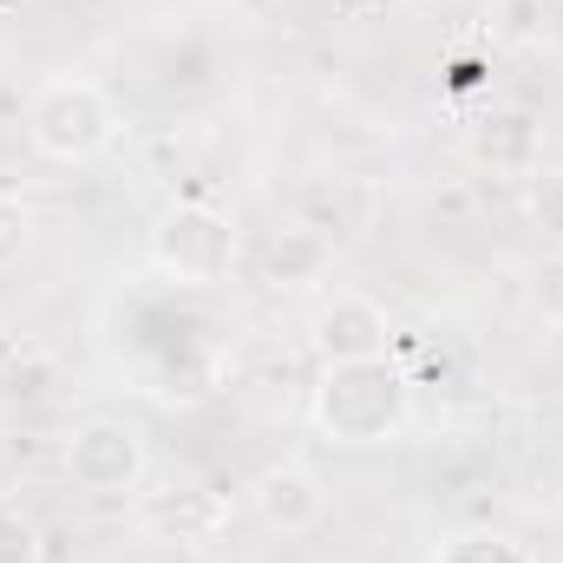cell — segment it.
Listing matches in <instances>:
<instances>
[{"instance_id": "6da1fadb", "label": "cell", "mask_w": 563, "mask_h": 563, "mask_svg": "<svg viewBox=\"0 0 563 563\" xmlns=\"http://www.w3.org/2000/svg\"><path fill=\"white\" fill-rule=\"evenodd\" d=\"M413 420V387L394 361H354V367H321L308 387V426L328 445H387Z\"/></svg>"}, {"instance_id": "7a4b0ae2", "label": "cell", "mask_w": 563, "mask_h": 563, "mask_svg": "<svg viewBox=\"0 0 563 563\" xmlns=\"http://www.w3.org/2000/svg\"><path fill=\"white\" fill-rule=\"evenodd\" d=\"M144 256L151 269L177 288H217L230 282L236 256H243V230L223 203L210 197H177L151 217V236H144Z\"/></svg>"}, {"instance_id": "3957f363", "label": "cell", "mask_w": 563, "mask_h": 563, "mask_svg": "<svg viewBox=\"0 0 563 563\" xmlns=\"http://www.w3.org/2000/svg\"><path fill=\"white\" fill-rule=\"evenodd\" d=\"M26 144L46 164H92L119 144V106L99 79L86 73H59L46 86H33L26 99Z\"/></svg>"}, {"instance_id": "277c9868", "label": "cell", "mask_w": 563, "mask_h": 563, "mask_svg": "<svg viewBox=\"0 0 563 563\" xmlns=\"http://www.w3.org/2000/svg\"><path fill=\"white\" fill-rule=\"evenodd\" d=\"M59 465H66V478H73L79 492H92V498H125V492H139L144 472H151V445H144V432L132 420L92 413V420H79L66 432Z\"/></svg>"}, {"instance_id": "5b68a950", "label": "cell", "mask_w": 563, "mask_h": 563, "mask_svg": "<svg viewBox=\"0 0 563 563\" xmlns=\"http://www.w3.org/2000/svg\"><path fill=\"white\" fill-rule=\"evenodd\" d=\"M308 347L321 367H354V361H387L394 354V314L367 288H334L308 314Z\"/></svg>"}, {"instance_id": "8992f818", "label": "cell", "mask_w": 563, "mask_h": 563, "mask_svg": "<svg viewBox=\"0 0 563 563\" xmlns=\"http://www.w3.org/2000/svg\"><path fill=\"white\" fill-rule=\"evenodd\" d=\"M295 223L328 236V243H354L374 223V190L347 170H314L295 184Z\"/></svg>"}, {"instance_id": "52a82bcc", "label": "cell", "mask_w": 563, "mask_h": 563, "mask_svg": "<svg viewBox=\"0 0 563 563\" xmlns=\"http://www.w3.org/2000/svg\"><path fill=\"white\" fill-rule=\"evenodd\" d=\"M250 505H256V518L276 531V538H308L321 518H328V485H321V472H308V465H269L256 485H250Z\"/></svg>"}, {"instance_id": "ba28073f", "label": "cell", "mask_w": 563, "mask_h": 563, "mask_svg": "<svg viewBox=\"0 0 563 563\" xmlns=\"http://www.w3.org/2000/svg\"><path fill=\"white\" fill-rule=\"evenodd\" d=\"M328 263H334V243H328V236H314V230H301V223H288V230L269 236L263 276L276 282V288H308V282L328 276Z\"/></svg>"}, {"instance_id": "9c48e42d", "label": "cell", "mask_w": 563, "mask_h": 563, "mask_svg": "<svg viewBox=\"0 0 563 563\" xmlns=\"http://www.w3.org/2000/svg\"><path fill=\"white\" fill-rule=\"evenodd\" d=\"M518 210H525V230H531L544 250H563V164H538V170L525 177Z\"/></svg>"}, {"instance_id": "30bf717a", "label": "cell", "mask_w": 563, "mask_h": 563, "mask_svg": "<svg viewBox=\"0 0 563 563\" xmlns=\"http://www.w3.org/2000/svg\"><path fill=\"white\" fill-rule=\"evenodd\" d=\"M432 563H544L525 538H511V531H492V525H478V531H459V538H445Z\"/></svg>"}, {"instance_id": "8fae6325", "label": "cell", "mask_w": 563, "mask_h": 563, "mask_svg": "<svg viewBox=\"0 0 563 563\" xmlns=\"http://www.w3.org/2000/svg\"><path fill=\"white\" fill-rule=\"evenodd\" d=\"M478 157H492V164H511L518 177H531V170H538V125H531L525 112H505V119H492V132H478Z\"/></svg>"}, {"instance_id": "7c38bea8", "label": "cell", "mask_w": 563, "mask_h": 563, "mask_svg": "<svg viewBox=\"0 0 563 563\" xmlns=\"http://www.w3.org/2000/svg\"><path fill=\"white\" fill-rule=\"evenodd\" d=\"M40 558H46L40 518L26 505H0V563H40Z\"/></svg>"}, {"instance_id": "4fadbf2b", "label": "cell", "mask_w": 563, "mask_h": 563, "mask_svg": "<svg viewBox=\"0 0 563 563\" xmlns=\"http://www.w3.org/2000/svg\"><path fill=\"white\" fill-rule=\"evenodd\" d=\"M531 308L544 328H563V250H544L531 263Z\"/></svg>"}, {"instance_id": "5bb4252c", "label": "cell", "mask_w": 563, "mask_h": 563, "mask_svg": "<svg viewBox=\"0 0 563 563\" xmlns=\"http://www.w3.org/2000/svg\"><path fill=\"white\" fill-rule=\"evenodd\" d=\"M26 250H33V203L0 190V269H13Z\"/></svg>"}, {"instance_id": "9a60e30c", "label": "cell", "mask_w": 563, "mask_h": 563, "mask_svg": "<svg viewBox=\"0 0 563 563\" xmlns=\"http://www.w3.org/2000/svg\"><path fill=\"white\" fill-rule=\"evenodd\" d=\"M407 7H445V0H407Z\"/></svg>"}]
</instances>
